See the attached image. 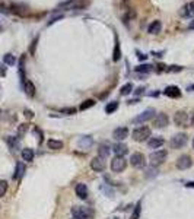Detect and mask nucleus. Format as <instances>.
Here are the masks:
<instances>
[{
  "label": "nucleus",
  "mask_w": 194,
  "mask_h": 219,
  "mask_svg": "<svg viewBox=\"0 0 194 219\" xmlns=\"http://www.w3.org/2000/svg\"><path fill=\"white\" fill-rule=\"evenodd\" d=\"M166 155H168V153H166V151H164V149L155 151V152L150 153V156H149V159H150V164L153 165V167H156V165L162 164V162H165Z\"/></svg>",
  "instance_id": "obj_1"
},
{
  "label": "nucleus",
  "mask_w": 194,
  "mask_h": 219,
  "mask_svg": "<svg viewBox=\"0 0 194 219\" xmlns=\"http://www.w3.org/2000/svg\"><path fill=\"white\" fill-rule=\"evenodd\" d=\"M149 136H150V129L146 127V126L137 127V129L133 132V139H134V140H137V142H143V140H146Z\"/></svg>",
  "instance_id": "obj_2"
},
{
  "label": "nucleus",
  "mask_w": 194,
  "mask_h": 219,
  "mask_svg": "<svg viewBox=\"0 0 194 219\" xmlns=\"http://www.w3.org/2000/svg\"><path fill=\"white\" fill-rule=\"evenodd\" d=\"M185 143H187V134L178 133V134H175L174 137L171 139L169 145H171V148L180 149V148H182V146H185Z\"/></svg>",
  "instance_id": "obj_3"
},
{
  "label": "nucleus",
  "mask_w": 194,
  "mask_h": 219,
  "mask_svg": "<svg viewBox=\"0 0 194 219\" xmlns=\"http://www.w3.org/2000/svg\"><path fill=\"white\" fill-rule=\"evenodd\" d=\"M155 110L153 108H147V110H145L143 113H140V114L136 117V119L133 120V123H136V124H140V123H145V121H147V120H150V119H153V115H155Z\"/></svg>",
  "instance_id": "obj_4"
},
{
  "label": "nucleus",
  "mask_w": 194,
  "mask_h": 219,
  "mask_svg": "<svg viewBox=\"0 0 194 219\" xmlns=\"http://www.w3.org/2000/svg\"><path fill=\"white\" fill-rule=\"evenodd\" d=\"M126 165H127V162H126L124 156H115L113 161H111V170H113L114 172H121V171H124Z\"/></svg>",
  "instance_id": "obj_5"
},
{
  "label": "nucleus",
  "mask_w": 194,
  "mask_h": 219,
  "mask_svg": "<svg viewBox=\"0 0 194 219\" xmlns=\"http://www.w3.org/2000/svg\"><path fill=\"white\" fill-rule=\"evenodd\" d=\"M72 213L76 219H88L90 216V212L88 207H83V206H75L72 209Z\"/></svg>",
  "instance_id": "obj_6"
},
{
  "label": "nucleus",
  "mask_w": 194,
  "mask_h": 219,
  "mask_svg": "<svg viewBox=\"0 0 194 219\" xmlns=\"http://www.w3.org/2000/svg\"><path fill=\"white\" fill-rule=\"evenodd\" d=\"M174 121H175L177 126L180 127H185L188 124V114L185 111H177L175 115H174Z\"/></svg>",
  "instance_id": "obj_7"
},
{
  "label": "nucleus",
  "mask_w": 194,
  "mask_h": 219,
  "mask_svg": "<svg viewBox=\"0 0 194 219\" xmlns=\"http://www.w3.org/2000/svg\"><path fill=\"white\" fill-rule=\"evenodd\" d=\"M168 121H169L168 115L164 114V113H159V114L153 119V126L158 127V129H162V127H166V126H168Z\"/></svg>",
  "instance_id": "obj_8"
},
{
  "label": "nucleus",
  "mask_w": 194,
  "mask_h": 219,
  "mask_svg": "<svg viewBox=\"0 0 194 219\" xmlns=\"http://www.w3.org/2000/svg\"><path fill=\"white\" fill-rule=\"evenodd\" d=\"M130 164H132L134 168H142L145 167V156H143L142 153H133L132 158H130Z\"/></svg>",
  "instance_id": "obj_9"
},
{
  "label": "nucleus",
  "mask_w": 194,
  "mask_h": 219,
  "mask_svg": "<svg viewBox=\"0 0 194 219\" xmlns=\"http://www.w3.org/2000/svg\"><path fill=\"white\" fill-rule=\"evenodd\" d=\"M90 168L94 170V171H96V172H102L105 170V162H104V159L101 156H96V158H94L92 161H90Z\"/></svg>",
  "instance_id": "obj_10"
},
{
  "label": "nucleus",
  "mask_w": 194,
  "mask_h": 219,
  "mask_svg": "<svg viewBox=\"0 0 194 219\" xmlns=\"http://www.w3.org/2000/svg\"><path fill=\"white\" fill-rule=\"evenodd\" d=\"M191 165H193V161H191V158L188 155H182L177 161V167L180 168V170H188Z\"/></svg>",
  "instance_id": "obj_11"
},
{
  "label": "nucleus",
  "mask_w": 194,
  "mask_h": 219,
  "mask_svg": "<svg viewBox=\"0 0 194 219\" xmlns=\"http://www.w3.org/2000/svg\"><path fill=\"white\" fill-rule=\"evenodd\" d=\"M127 136H128L127 127H118V129L114 130V133H113V137L115 139V140H123V139H126Z\"/></svg>",
  "instance_id": "obj_12"
},
{
  "label": "nucleus",
  "mask_w": 194,
  "mask_h": 219,
  "mask_svg": "<svg viewBox=\"0 0 194 219\" xmlns=\"http://www.w3.org/2000/svg\"><path fill=\"white\" fill-rule=\"evenodd\" d=\"M164 94H165L166 96H169V98H180L181 91L178 86H168V88L164 91Z\"/></svg>",
  "instance_id": "obj_13"
},
{
  "label": "nucleus",
  "mask_w": 194,
  "mask_h": 219,
  "mask_svg": "<svg viewBox=\"0 0 194 219\" xmlns=\"http://www.w3.org/2000/svg\"><path fill=\"white\" fill-rule=\"evenodd\" d=\"M113 151L117 156H124V155L127 153V146H126L124 143H115L113 146Z\"/></svg>",
  "instance_id": "obj_14"
},
{
  "label": "nucleus",
  "mask_w": 194,
  "mask_h": 219,
  "mask_svg": "<svg viewBox=\"0 0 194 219\" xmlns=\"http://www.w3.org/2000/svg\"><path fill=\"white\" fill-rule=\"evenodd\" d=\"M76 194L79 196L81 199H86V196H88V187H86V184H83V183L76 184Z\"/></svg>",
  "instance_id": "obj_15"
},
{
  "label": "nucleus",
  "mask_w": 194,
  "mask_h": 219,
  "mask_svg": "<svg viewBox=\"0 0 194 219\" xmlns=\"http://www.w3.org/2000/svg\"><path fill=\"white\" fill-rule=\"evenodd\" d=\"M164 143H165V140H164L162 137H152V139H149L147 146L152 148V149H156V148H159V146H162Z\"/></svg>",
  "instance_id": "obj_16"
},
{
  "label": "nucleus",
  "mask_w": 194,
  "mask_h": 219,
  "mask_svg": "<svg viewBox=\"0 0 194 219\" xmlns=\"http://www.w3.org/2000/svg\"><path fill=\"white\" fill-rule=\"evenodd\" d=\"M24 172H25V165L22 164V162H18V164H16V170H15V174H13V178H15V180H19V178H22Z\"/></svg>",
  "instance_id": "obj_17"
},
{
  "label": "nucleus",
  "mask_w": 194,
  "mask_h": 219,
  "mask_svg": "<svg viewBox=\"0 0 194 219\" xmlns=\"http://www.w3.org/2000/svg\"><path fill=\"white\" fill-rule=\"evenodd\" d=\"M24 89H25V92H26V95H28V96L35 95V86H34V83L31 81H25Z\"/></svg>",
  "instance_id": "obj_18"
},
{
  "label": "nucleus",
  "mask_w": 194,
  "mask_h": 219,
  "mask_svg": "<svg viewBox=\"0 0 194 219\" xmlns=\"http://www.w3.org/2000/svg\"><path fill=\"white\" fill-rule=\"evenodd\" d=\"M181 15L182 16H194V2L184 6V9L181 10Z\"/></svg>",
  "instance_id": "obj_19"
},
{
  "label": "nucleus",
  "mask_w": 194,
  "mask_h": 219,
  "mask_svg": "<svg viewBox=\"0 0 194 219\" xmlns=\"http://www.w3.org/2000/svg\"><path fill=\"white\" fill-rule=\"evenodd\" d=\"M162 25L159 21H153L150 25H149V28H147V31H149V34H158L159 31H161Z\"/></svg>",
  "instance_id": "obj_20"
},
{
  "label": "nucleus",
  "mask_w": 194,
  "mask_h": 219,
  "mask_svg": "<svg viewBox=\"0 0 194 219\" xmlns=\"http://www.w3.org/2000/svg\"><path fill=\"white\" fill-rule=\"evenodd\" d=\"M22 159L26 162H31L34 159V151L29 148H25L22 149Z\"/></svg>",
  "instance_id": "obj_21"
},
{
  "label": "nucleus",
  "mask_w": 194,
  "mask_h": 219,
  "mask_svg": "<svg viewBox=\"0 0 194 219\" xmlns=\"http://www.w3.org/2000/svg\"><path fill=\"white\" fill-rule=\"evenodd\" d=\"M48 148L53 149V151H58V149H62V148H63V142L51 139V140H48Z\"/></svg>",
  "instance_id": "obj_22"
},
{
  "label": "nucleus",
  "mask_w": 194,
  "mask_h": 219,
  "mask_svg": "<svg viewBox=\"0 0 194 219\" xmlns=\"http://www.w3.org/2000/svg\"><path fill=\"white\" fill-rule=\"evenodd\" d=\"M98 153H99V156H101V158L108 156V153H109L108 145H107V143H102V145L99 146V149H98Z\"/></svg>",
  "instance_id": "obj_23"
},
{
  "label": "nucleus",
  "mask_w": 194,
  "mask_h": 219,
  "mask_svg": "<svg viewBox=\"0 0 194 219\" xmlns=\"http://www.w3.org/2000/svg\"><path fill=\"white\" fill-rule=\"evenodd\" d=\"M117 108H118V102H117V101H113V102H109V104L105 107V113H107V114H111V113H114Z\"/></svg>",
  "instance_id": "obj_24"
},
{
  "label": "nucleus",
  "mask_w": 194,
  "mask_h": 219,
  "mask_svg": "<svg viewBox=\"0 0 194 219\" xmlns=\"http://www.w3.org/2000/svg\"><path fill=\"white\" fill-rule=\"evenodd\" d=\"M152 69H153V66H150V64H140V66L136 67V72H139V73H149V72H152Z\"/></svg>",
  "instance_id": "obj_25"
},
{
  "label": "nucleus",
  "mask_w": 194,
  "mask_h": 219,
  "mask_svg": "<svg viewBox=\"0 0 194 219\" xmlns=\"http://www.w3.org/2000/svg\"><path fill=\"white\" fill-rule=\"evenodd\" d=\"M6 142L9 143V146H10L12 149H13V151H15V149H18V148H19V140H18V139H15V137H12V136L6 137Z\"/></svg>",
  "instance_id": "obj_26"
},
{
  "label": "nucleus",
  "mask_w": 194,
  "mask_h": 219,
  "mask_svg": "<svg viewBox=\"0 0 194 219\" xmlns=\"http://www.w3.org/2000/svg\"><path fill=\"white\" fill-rule=\"evenodd\" d=\"M94 105H95V101L94 100H86V101H83V102L81 104L79 110H81V111H85V110L90 108V107H94Z\"/></svg>",
  "instance_id": "obj_27"
},
{
  "label": "nucleus",
  "mask_w": 194,
  "mask_h": 219,
  "mask_svg": "<svg viewBox=\"0 0 194 219\" xmlns=\"http://www.w3.org/2000/svg\"><path fill=\"white\" fill-rule=\"evenodd\" d=\"M3 62H5V64H7V66H13L15 63H16V58H15V56H12V54H6V56H3Z\"/></svg>",
  "instance_id": "obj_28"
},
{
  "label": "nucleus",
  "mask_w": 194,
  "mask_h": 219,
  "mask_svg": "<svg viewBox=\"0 0 194 219\" xmlns=\"http://www.w3.org/2000/svg\"><path fill=\"white\" fill-rule=\"evenodd\" d=\"M132 91H133V83H126V85L121 88L120 94H121V95H128Z\"/></svg>",
  "instance_id": "obj_29"
},
{
  "label": "nucleus",
  "mask_w": 194,
  "mask_h": 219,
  "mask_svg": "<svg viewBox=\"0 0 194 219\" xmlns=\"http://www.w3.org/2000/svg\"><path fill=\"white\" fill-rule=\"evenodd\" d=\"M79 145H81V146H82L83 149L89 148L90 145H92V139H90V137H83V139L81 140V142H79Z\"/></svg>",
  "instance_id": "obj_30"
},
{
  "label": "nucleus",
  "mask_w": 194,
  "mask_h": 219,
  "mask_svg": "<svg viewBox=\"0 0 194 219\" xmlns=\"http://www.w3.org/2000/svg\"><path fill=\"white\" fill-rule=\"evenodd\" d=\"M7 191V183L3 180H0V197H3Z\"/></svg>",
  "instance_id": "obj_31"
},
{
  "label": "nucleus",
  "mask_w": 194,
  "mask_h": 219,
  "mask_svg": "<svg viewBox=\"0 0 194 219\" xmlns=\"http://www.w3.org/2000/svg\"><path fill=\"white\" fill-rule=\"evenodd\" d=\"M28 129H29L28 124H19V127H18V134H19V136H24V134L28 132Z\"/></svg>",
  "instance_id": "obj_32"
},
{
  "label": "nucleus",
  "mask_w": 194,
  "mask_h": 219,
  "mask_svg": "<svg viewBox=\"0 0 194 219\" xmlns=\"http://www.w3.org/2000/svg\"><path fill=\"white\" fill-rule=\"evenodd\" d=\"M120 56H121V53H120V45H118V43L115 44V51H114V60L117 62L120 58Z\"/></svg>",
  "instance_id": "obj_33"
},
{
  "label": "nucleus",
  "mask_w": 194,
  "mask_h": 219,
  "mask_svg": "<svg viewBox=\"0 0 194 219\" xmlns=\"http://www.w3.org/2000/svg\"><path fill=\"white\" fill-rule=\"evenodd\" d=\"M139 216H140V203H139L137 207H136V210H134V213H133L132 219H139Z\"/></svg>",
  "instance_id": "obj_34"
},
{
  "label": "nucleus",
  "mask_w": 194,
  "mask_h": 219,
  "mask_svg": "<svg viewBox=\"0 0 194 219\" xmlns=\"http://www.w3.org/2000/svg\"><path fill=\"white\" fill-rule=\"evenodd\" d=\"M168 70H169V72H181V70H182V67H181V66H177V64H174V66H169V67H168Z\"/></svg>",
  "instance_id": "obj_35"
},
{
  "label": "nucleus",
  "mask_w": 194,
  "mask_h": 219,
  "mask_svg": "<svg viewBox=\"0 0 194 219\" xmlns=\"http://www.w3.org/2000/svg\"><path fill=\"white\" fill-rule=\"evenodd\" d=\"M25 117H28V119H34V113H32V111H29V110H25Z\"/></svg>",
  "instance_id": "obj_36"
},
{
  "label": "nucleus",
  "mask_w": 194,
  "mask_h": 219,
  "mask_svg": "<svg viewBox=\"0 0 194 219\" xmlns=\"http://www.w3.org/2000/svg\"><path fill=\"white\" fill-rule=\"evenodd\" d=\"M136 53H137V57L140 58V60H146L147 58V56H145L143 53H140V51H136Z\"/></svg>",
  "instance_id": "obj_37"
},
{
  "label": "nucleus",
  "mask_w": 194,
  "mask_h": 219,
  "mask_svg": "<svg viewBox=\"0 0 194 219\" xmlns=\"http://www.w3.org/2000/svg\"><path fill=\"white\" fill-rule=\"evenodd\" d=\"M143 92H145V88H137V89H136V94H137V95H142Z\"/></svg>",
  "instance_id": "obj_38"
},
{
  "label": "nucleus",
  "mask_w": 194,
  "mask_h": 219,
  "mask_svg": "<svg viewBox=\"0 0 194 219\" xmlns=\"http://www.w3.org/2000/svg\"><path fill=\"white\" fill-rule=\"evenodd\" d=\"M35 44H37V38L34 40V43H32V48H31V53L34 54V50H35Z\"/></svg>",
  "instance_id": "obj_39"
},
{
  "label": "nucleus",
  "mask_w": 194,
  "mask_h": 219,
  "mask_svg": "<svg viewBox=\"0 0 194 219\" xmlns=\"http://www.w3.org/2000/svg\"><path fill=\"white\" fill-rule=\"evenodd\" d=\"M188 28H190V29H194V21H193V22H191V24L188 25Z\"/></svg>",
  "instance_id": "obj_40"
},
{
  "label": "nucleus",
  "mask_w": 194,
  "mask_h": 219,
  "mask_svg": "<svg viewBox=\"0 0 194 219\" xmlns=\"http://www.w3.org/2000/svg\"><path fill=\"white\" fill-rule=\"evenodd\" d=\"M188 91H194V85H191V86H188Z\"/></svg>",
  "instance_id": "obj_41"
},
{
  "label": "nucleus",
  "mask_w": 194,
  "mask_h": 219,
  "mask_svg": "<svg viewBox=\"0 0 194 219\" xmlns=\"http://www.w3.org/2000/svg\"><path fill=\"white\" fill-rule=\"evenodd\" d=\"M191 124H193V127H194V114H193V117H191Z\"/></svg>",
  "instance_id": "obj_42"
},
{
  "label": "nucleus",
  "mask_w": 194,
  "mask_h": 219,
  "mask_svg": "<svg viewBox=\"0 0 194 219\" xmlns=\"http://www.w3.org/2000/svg\"><path fill=\"white\" fill-rule=\"evenodd\" d=\"M193 148H194V139H193Z\"/></svg>",
  "instance_id": "obj_43"
},
{
  "label": "nucleus",
  "mask_w": 194,
  "mask_h": 219,
  "mask_svg": "<svg viewBox=\"0 0 194 219\" xmlns=\"http://www.w3.org/2000/svg\"><path fill=\"white\" fill-rule=\"evenodd\" d=\"M73 219H76V218H73Z\"/></svg>",
  "instance_id": "obj_44"
}]
</instances>
